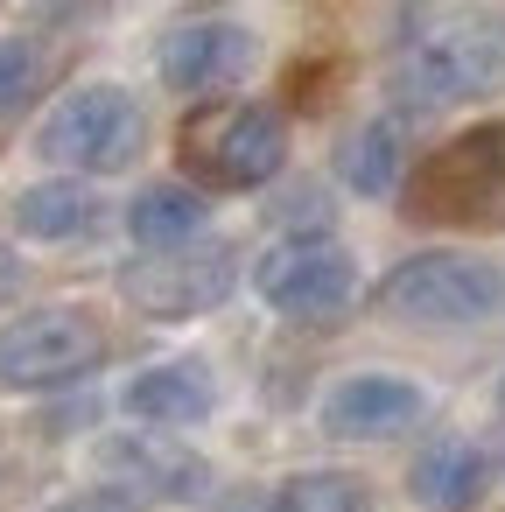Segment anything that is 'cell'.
I'll return each mask as SVG.
<instances>
[{
  "mask_svg": "<svg viewBox=\"0 0 505 512\" xmlns=\"http://www.w3.org/2000/svg\"><path fill=\"white\" fill-rule=\"evenodd\" d=\"M393 92L414 113H442V106L505 92V15L498 8H442V15H428L407 36L400 64H393Z\"/></svg>",
  "mask_w": 505,
  "mask_h": 512,
  "instance_id": "cell-1",
  "label": "cell"
},
{
  "mask_svg": "<svg viewBox=\"0 0 505 512\" xmlns=\"http://www.w3.org/2000/svg\"><path fill=\"white\" fill-rule=\"evenodd\" d=\"M176 162L204 190H267L288 169V120L260 99L190 106L176 127Z\"/></svg>",
  "mask_w": 505,
  "mask_h": 512,
  "instance_id": "cell-2",
  "label": "cell"
},
{
  "mask_svg": "<svg viewBox=\"0 0 505 512\" xmlns=\"http://www.w3.org/2000/svg\"><path fill=\"white\" fill-rule=\"evenodd\" d=\"M407 218L456 232H505V120L449 134L407 176Z\"/></svg>",
  "mask_w": 505,
  "mask_h": 512,
  "instance_id": "cell-3",
  "label": "cell"
},
{
  "mask_svg": "<svg viewBox=\"0 0 505 512\" xmlns=\"http://www.w3.org/2000/svg\"><path fill=\"white\" fill-rule=\"evenodd\" d=\"M379 309L400 323H428V330H456V323H484L505 309V267L477 260V253H407L386 281H379Z\"/></svg>",
  "mask_w": 505,
  "mask_h": 512,
  "instance_id": "cell-4",
  "label": "cell"
},
{
  "mask_svg": "<svg viewBox=\"0 0 505 512\" xmlns=\"http://www.w3.org/2000/svg\"><path fill=\"white\" fill-rule=\"evenodd\" d=\"M106 365V323L78 302H43L0 323V386L50 393L71 379H92Z\"/></svg>",
  "mask_w": 505,
  "mask_h": 512,
  "instance_id": "cell-5",
  "label": "cell"
},
{
  "mask_svg": "<svg viewBox=\"0 0 505 512\" xmlns=\"http://www.w3.org/2000/svg\"><path fill=\"white\" fill-rule=\"evenodd\" d=\"M141 134H148V120H141L134 92L99 78V85H78V92H64L50 106V120L36 127V155L57 162V169L113 176V169H127L141 155Z\"/></svg>",
  "mask_w": 505,
  "mask_h": 512,
  "instance_id": "cell-6",
  "label": "cell"
},
{
  "mask_svg": "<svg viewBox=\"0 0 505 512\" xmlns=\"http://www.w3.org/2000/svg\"><path fill=\"white\" fill-rule=\"evenodd\" d=\"M253 295L288 323H337L358 302V260L330 232H295L253 260Z\"/></svg>",
  "mask_w": 505,
  "mask_h": 512,
  "instance_id": "cell-7",
  "label": "cell"
},
{
  "mask_svg": "<svg viewBox=\"0 0 505 512\" xmlns=\"http://www.w3.org/2000/svg\"><path fill=\"white\" fill-rule=\"evenodd\" d=\"M232 288H239V253L232 246H169V253H148V260H134L127 274H120V295H127V309L134 316H148V323H190V316H211V309H225L232 302Z\"/></svg>",
  "mask_w": 505,
  "mask_h": 512,
  "instance_id": "cell-8",
  "label": "cell"
},
{
  "mask_svg": "<svg viewBox=\"0 0 505 512\" xmlns=\"http://www.w3.org/2000/svg\"><path fill=\"white\" fill-rule=\"evenodd\" d=\"M99 477H106L113 498H134V505H183V498L211 491V463L183 442H162V435L99 442Z\"/></svg>",
  "mask_w": 505,
  "mask_h": 512,
  "instance_id": "cell-9",
  "label": "cell"
},
{
  "mask_svg": "<svg viewBox=\"0 0 505 512\" xmlns=\"http://www.w3.org/2000/svg\"><path fill=\"white\" fill-rule=\"evenodd\" d=\"M253 64H260V36H253L246 22H183V29H169L162 50H155L162 85L183 92V99H211V92L239 85Z\"/></svg>",
  "mask_w": 505,
  "mask_h": 512,
  "instance_id": "cell-10",
  "label": "cell"
},
{
  "mask_svg": "<svg viewBox=\"0 0 505 512\" xmlns=\"http://www.w3.org/2000/svg\"><path fill=\"white\" fill-rule=\"evenodd\" d=\"M421 407H428V393L414 379H400V372H351V379L330 386L323 428L337 442H386V435H407L421 421Z\"/></svg>",
  "mask_w": 505,
  "mask_h": 512,
  "instance_id": "cell-11",
  "label": "cell"
},
{
  "mask_svg": "<svg viewBox=\"0 0 505 512\" xmlns=\"http://www.w3.org/2000/svg\"><path fill=\"white\" fill-rule=\"evenodd\" d=\"M120 407L148 428H197V421L218 414V372L204 358H162V365L127 379Z\"/></svg>",
  "mask_w": 505,
  "mask_h": 512,
  "instance_id": "cell-12",
  "label": "cell"
},
{
  "mask_svg": "<svg viewBox=\"0 0 505 512\" xmlns=\"http://www.w3.org/2000/svg\"><path fill=\"white\" fill-rule=\"evenodd\" d=\"M484 484H491V463H484V449H477L470 435H435V442L407 463V491H414V505H428V512H470V505L484 498Z\"/></svg>",
  "mask_w": 505,
  "mask_h": 512,
  "instance_id": "cell-13",
  "label": "cell"
},
{
  "mask_svg": "<svg viewBox=\"0 0 505 512\" xmlns=\"http://www.w3.org/2000/svg\"><path fill=\"white\" fill-rule=\"evenodd\" d=\"M92 218H99V197H92L78 176L29 183V190L15 197V232H22V239H43V246H57V239H85Z\"/></svg>",
  "mask_w": 505,
  "mask_h": 512,
  "instance_id": "cell-14",
  "label": "cell"
},
{
  "mask_svg": "<svg viewBox=\"0 0 505 512\" xmlns=\"http://www.w3.org/2000/svg\"><path fill=\"white\" fill-rule=\"evenodd\" d=\"M337 169H344V183H351L358 197H393L400 176H407V134H400V120H393V113L365 120V127L337 148Z\"/></svg>",
  "mask_w": 505,
  "mask_h": 512,
  "instance_id": "cell-15",
  "label": "cell"
},
{
  "mask_svg": "<svg viewBox=\"0 0 505 512\" xmlns=\"http://www.w3.org/2000/svg\"><path fill=\"white\" fill-rule=\"evenodd\" d=\"M204 218H211V204H204L190 183H148V190L127 204V232H134L141 246H155V253L190 246V239L204 232Z\"/></svg>",
  "mask_w": 505,
  "mask_h": 512,
  "instance_id": "cell-16",
  "label": "cell"
},
{
  "mask_svg": "<svg viewBox=\"0 0 505 512\" xmlns=\"http://www.w3.org/2000/svg\"><path fill=\"white\" fill-rule=\"evenodd\" d=\"M274 512H372V484L351 470H295L274 484Z\"/></svg>",
  "mask_w": 505,
  "mask_h": 512,
  "instance_id": "cell-17",
  "label": "cell"
},
{
  "mask_svg": "<svg viewBox=\"0 0 505 512\" xmlns=\"http://www.w3.org/2000/svg\"><path fill=\"white\" fill-rule=\"evenodd\" d=\"M43 43L36 36H0V120L22 113L36 92H43Z\"/></svg>",
  "mask_w": 505,
  "mask_h": 512,
  "instance_id": "cell-18",
  "label": "cell"
},
{
  "mask_svg": "<svg viewBox=\"0 0 505 512\" xmlns=\"http://www.w3.org/2000/svg\"><path fill=\"white\" fill-rule=\"evenodd\" d=\"M15 281H22V267H15V253H0V295H15Z\"/></svg>",
  "mask_w": 505,
  "mask_h": 512,
  "instance_id": "cell-19",
  "label": "cell"
},
{
  "mask_svg": "<svg viewBox=\"0 0 505 512\" xmlns=\"http://www.w3.org/2000/svg\"><path fill=\"white\" fill-rule=\"evenodd\" d=\"M484 463H491V470H498V477H505V435H498V456H484Z\"/></svg>",
  "mask_w": 505,
  "mask_h": 512,
  "instance_id": "cell-20",
  "label": "cell"
},
{
  "mask_svg": "<svg viewBox=\"0 0 505 512\" xmlns=\"http://www.w3.org/2000/svg\"><path fill=\"white\" fill-rule=\"evenodd\" d=\"M498 414H505V379H498Z\"/></svg>",
  "mask_w": 505,
  "mask_h": 512,
  "instance_id": "cell-21",
  "label": "cell"
}]
</instances>
